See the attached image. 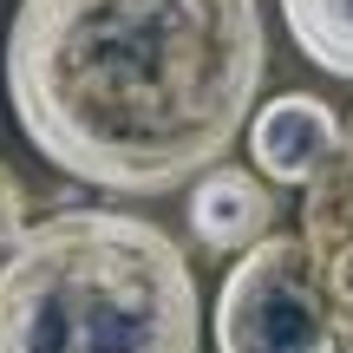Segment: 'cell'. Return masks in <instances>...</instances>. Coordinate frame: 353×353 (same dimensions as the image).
Instances as JSON below:
<instances>
[{
  "mask_svg": "<svg viewBox=\"0 0 353 353\" xmlns=\"http://www.w3.org/2000/svg\"><path fill=\"white\" fill-rule=\"evenodd\" d=\"M26 229H33V223H26V190L13 183V170H7V164H0V255H7L13 242L26 236Z\"/></svg>",
  "mask_w": 353,
  "mask_h": 353,
  "instance_id": "ba28073f",
  "label": "cell"
},
{
  "mask_svg": "<svg viewBox=\"0 0 353 353\" xmlns=\"http://www.w3.org/2000/svg\"><path fill=\"white\" fill-rule=\"evenodd\" d=\"M341 144V112L314 92H281L255 112V131H249V151L275 183H314V170L334 157Z\"/></svg>",
  "mask_w": 353,
  "mask_h": 353,
  "instance_id": "5b68a950",
  "label": "cell"
},
{
  "mask_svg": "<svg viewBox=\"0 0 353 353\" xmlns=\"http://www.w3.org/2000/svg\"><path fill=\"white\" fill-rule=\"evenodd\" d=\"M183 249L144 216L59 210L0 255V353H196Z\"/></svg>",
  "mask_w": 353,
  "mask_h": 353,
  "instance_id": "7a4b0ae2",
  "label": "cell"
},
{
  "mask_svg": "<svg viewBox=\"0 0 353 353\" xmlns=\"http://www.w3.org/2000/svg\"><path fill=\"white\" fill-rule=\"evenodd\" d=\"M301 242L321 275V294L334 307L341 347L353 353V112L341 118V144L301 190Z\"/></svg>",
  "mask_w": 353,
  "mask_h": 353,
  "instance_id": "277c9868",
  "label": "cell"
},
{
  "mask_svg": "<svg viewBox=\"0 0 353 353\" xmlns=\"http://www.w3.org/2000/svg\"><path fill=\"white\" fill-rule=\"evenodd\" d=\"M268 72L255 0H20L7 105L52 170L118 196L210 176Z\"/></svg>",
  "mask_w": 353,
  "mask_h": 353,
  "instance_id": "6da1fadb",
  "label": "cell"
},
{
  "mask_svg": "<svg viewBox=\"0 0 353 353\" xmlns=\"http://www.w3.org/2000/svg\"><path fill=\"white\" fill-rule=\"evenodd\" d=\"M216 353H341V327L301 236H268L236 255L216 294Z\"/></svg>",
  "mask_w": 353,
  "mask_h": 353,
  "instance_id": "3957f363",
  "label": "cell"
},
{
  "mask_svg": "<svg viewBox=\"0 0 353 353\" xmlns=\"http://www.w3.org/2000/svg\"><path fill=\"white\" fill-rule=\"evenodd\" d=\"M268 223H275L268 190L255 183L249 170H236V164L210 170L196 190H190V229H196V242L216 249V255H249L255 242L275 236Z\"/></svg>",
  "mask_w": 353,
  "mask_h": 353,
  "instance_id": "8992f818",
  "label": "cell"
},
{
  "mask_svg": "<svg viewBox=\"0 0 353 353\" xmlns=\"http://www.w3.org/2000/svg\"><path fill=\"white\" fill-rule=\"evenodd\" d=\"M294 46L334 79H353V0H281Z\"/></svg>",
  "mask_w": 353,
  "mask_h": 353,
  "instance_id": "52a82bcc",
  "label": "cell"
}]
</instances>
